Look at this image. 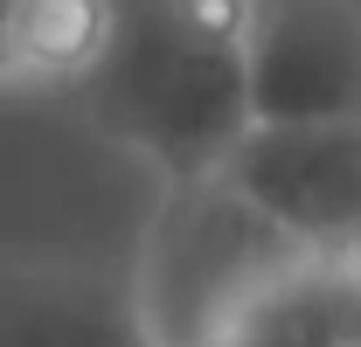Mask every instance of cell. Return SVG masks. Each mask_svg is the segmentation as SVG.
I'll return each mask as SVG.
<instances>
[{
  "mask_svg": "<svg viewBox=\"0 0 361 347\" xmlns=\"http://www.w3.org/2000/svg\"><path fill=\"white\" fill-rule=\"evenodd\" d=\"M250 126H355L361 7L355 0H250L236 28Z\"/></svg>",
  "mask_w": 361,
  "mask_h": 347,
  "instance_id": "obj_3",
  "label": "cell"
},
{
  "mask_svg": "<svg viewBox=\"0 0 361 347\" xmlns=\"http://www.w3.org/2000/svg\"><path fill=\"white\" fill-rule=\"evenodd\" d=\"M118 28V0H14V90H77Z\"/></svg>",
  "mask_w": 361,
  "mask_h": 347,
  "instance_id": "obj_7",
  "label": "cell"
},
{
  "mask_svg": "<svg viewBox=\"0 0 361 347\" xmlns=\"http://www.w3.org/2000/svg\"><path fill=\"white\" fill-rule=\"evenodd\" d=\"M0 347H146L126 299L77 271H0Z\"/></svg>",
  "mask_w": 361,
  "mask_h": 347,
  "instance_id": "obj_6",
  "label": "cell"
},
{
  "mask_svg": "<svg viewBox=\"0 0 361 347\" xmlns=\"http://www.w3.org/2000/svg\"><path fill=\"white\" fill-rule=\"evenodd\" d=\"M209 347H361V257L292 250Z\"/></svg>",
  "mask_w": 361,
  "mask_h": 347,
  "instance_id": "obj_5",
  "label": "cell"
},
{
  "mask_svg": "<svg viewBox=\"0 0 361 347\" xmlns=\"http://www.w3.org/2000/svg\"><path fill=\"white\" fill-rule=\"evenodd\" d=\"M292 243L223 174L160 181L126 257V312L146 347H209L236 305L264 285Z\"/></svg>",
  "mask_w": 361,
  "mask_h": 347,
  "instance_id": "obj_2",
  "label": "cell"
},
{
  "mask_svg": "<svg viewBox=\"0 0 361 347\" xmlns=\"http://www.w3.org/2000/svg\"><path fill=\"white\" fill-rule=\"evenodd\" d=\"M0 90H14V0H0Z\"/></svg>",
  "mask_w": 361,
  "mask_h": 347,
  "instance_id": "obj_9",
  "label": "cell"
},
{
  "mask_svg": "<svg viewBox=\"0 0 361 347\" xmlns=\"http://www.w3.org/2000/svg\"><path fill=\"white\" fill-rule=\"evenodd\" d=\"M167 14H174L188 35H209V42H236V28H243V7L250 0H160Z\"/></svg>",
  "mask_w": 361,
  "mask_h": 347,
  "instance_id": "obj_8",
  "label": "cell"
},
{
  "mask_svg": "<svg viewBox=\"0 0 361 347\" xmlns=\"http://www.w3.org/2000/svg\"><path fill=\"white\" fill-rule=\"evenodd\" d=\"M216 174L292 250L361 243V126H243Z\"/></svg>",
  "mask_w": 361,
  "mask_h": 347,
  "instance_id": "obj_4",
  "label": "cell"
},
{
  "mask_svg": "<svg viewBox=\"0 0 361 347\" xmlns=\"http://www.w3.org/2000/svg\"><path fill=\"white\" fill-rule=\"evenodd\" d=\"M70 97L153 181L209 174L229 153V139L250 126L243 118L236 42L188 35L160 0L118 7V28H111L104 56H97V70Z\"/></svg>",
  "mask_w": 361,
  "mask_h": 347,
  "instance_id": "obj_1",
  "label": "cell"
}]
</instances>
